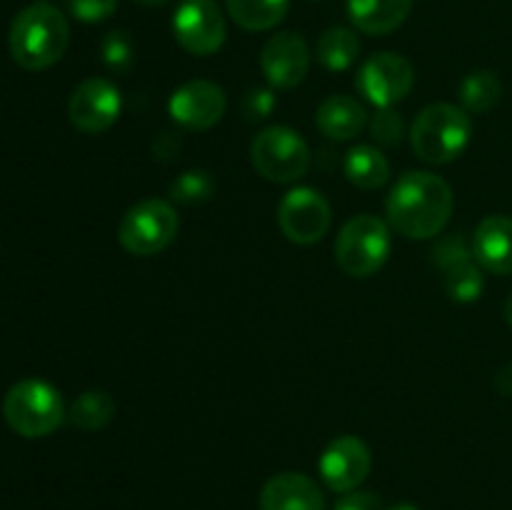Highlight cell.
<instances>
[{
    "instance_id": "6da1fadb",
    "label": "cell",
    "mask_w": 512,
    "mask_h": 510,
    "mask_svg": "<svg viewBox=\"0 0 512 510\" xmlns=\"http://www.w3.org/2000/svg\"><path fill=\"white\" fill-rule=\"evenodd\" d=\"M455 210L453 188L430 170H408L385 200L388 225L410 240L438 238Z\"/></svg>"
},
{
    "instance_id": "7a4b0ae2",
    "label": "cell",
    "mask_w": 512,
    "mask_h": 510,
    "mask_svg": "<svg viewBox=\"0 0 512 510\" xmlns=\"http://www.w3.org/2000/svg\"><path fill=\"white\" fill-rule=\"evenodd\" d=\"M70 45L68 18L55 5L35 3L20 10L8 33V48L23 70H48Z\"/></svg>"
},
{
    "instance_id": "3957f363",
    "label": "cell",
    "mask_w": 512,
    "mask_h": 510,
    "mask_svg": "<svg viewBox=\"0 0 512 510\" xmlns=\"http://www.w3.org/2000/svg\"><path fill=\"white\" fill-rule=\"evenodd\" d=\"M410 148L430 165L453 163L473 138V118L453 103L425 105L410 125Z\"/></svg>"
},
{
    "instance_id": "277c9868",
    "label": "cell",
    "mask_w": 512,
    "mask_h": 510,
    "mask_svg": "<svg viewBox=\"0 0 512 510\" xmlns=\"http://www.w3.org/2000/svg\"><path fill=\"white\" fill-rule=\"evenodd\" d=\"M3 418L20 438H45L63 425V395L48 380H18L3 398Z\"/></svg>"
},
{
    "instance_id": "5b68a950",
    "label": "cell",
    "mask_w": 512,
    "mask_h": 510,
    "mask_svg": "<svg viewBox=\"0 0 512 510\" xmlns=\"http://www.w3.org/2000/svg\"><path fill=\"white\" fill-rule=\"evenodd\" d=\"M390 225L378 215H353L335 240V263L350 278H370L390 258Z\"/></svg>"
},
{
    "instance_id": "8992f818",
    "label": "cell",
    "mask_w": 512,
    "mask_h": 510,
    "mask_svg": "<svg viewBox=\"0 0 512 510\" xmlns=\"http://www.w3.org/2000/svg\"><path fill=\"white\" fill-rule=\"evenodd\" d=\"M180 218L173 203L163 198H145L130 205L118 225V240L130 255L150 258L163 253L178 238Z\"/></svg>"
},
{
    "instance_id": "52a82bcc",
    "label": "cell",
    "mask_w": 512,
    "mask_h": 510,
    "mask_svg": "<svg viewBox=\"0 0 512 510\" xmlns=\"http://www.w3.org/2000/svg\"><path fill=\"white\" fill-rule=\"evenodd\" d=\"M253 168L278 185L298 183L310 168V148L298 130L288 125H268L250 143Z\"/></svg>"
},
{
    "instance_id": "ba28073f",
    "label": "cell",
    "mask_w": 512,
    "mask_h": 510,
    "mask_svg": "<svg viewBox=\"0 0 512 510\" xmlns=\"http://www.w3.org/2000/svg\"><path fill=\"white\" fill-rule=\"evenodd\" d=\"M360 95L375 108H393L410 95L415 85V68L405 55L383 50L360 65L355 78Z\"/></svg>"
},
{
    "instance_id": "9c48e42d",
    "label": "cell",
    "mask_w": 512,
    "mask_h": 510,
    "mask_svg": "<svg viewBox=\"0 0 512 510\" xmlns=\"http://www.w3.org/2000/svg\"><path fill=\"white\" fill-rule=\"evenodd\" d=\"M333 210L320 190L300 185L288 190L278 205V225L295 245H313L328 235Z\"/></svg>"
},
{
    "instance_id": "30bf717a",
    "label": "cell",
    "mask_w": 512,
    "mask_h": 510,
    "mask_svg": "<svg viewBox=\"0 0 512 510\" xmlns=\"http://www.w3.org/2000/svg\"><path fill=\"white\" fill-rule=\"evenodd\" d=\"M173 33L185 53L208 58L223 48L228 25L215 0H183L173 15Z\"/></svg>"
},
{
    "instance_id": "8fae6325",
    "label": "cell",
    "mask_w": 512,
    "mask_h": 510,
    "mask_svg": "<svg viewBox=\"0 0 512 510\" xmlns=\"http://www.w3.org/2000/svg\"><path fill=\"white\" fill-rule=\"evenodd\" d=\"M373 468V453L358 435H338L325 445L318 458L320 480L333 493H350L365 483Z\"/></svg>"
},
{
    "instance_id": "7c38bea8",
    "label": "cell",
    "mask_w": 512,
    "mask_h": 510,
    "mask_svg": "<svg viewBox=\"0 0 512 510\" xmlns=\"http://www.w3.org/2000/svg\"><path fill=\"white\" fill-rule=\"evenodd\" d=\"M123 110V95L108 78H88L73 90L68 118L80 133L98 135L113 128Z\"/></svg>"
},
{
    "instance_id": "4fadbf2b",
    "label": "cell",
    "mask_w": 512,
    "mask_h": 510,
    "mask_svg": "<svg viewBox=\"0 0 512 510\" xmlns=\"http://www.w3.org/2000/svg\"><path fill=\"white\" fill-rule=\"evenodd\" d=\"M228 95L213 80H188L170 95V118L188 130H210L223 120Z\"/></svg>"
},
{
    "instance_id": "5bb4252c",
    "label": "cell",
    "mask_w": 512,
    "mask_h": 510,
    "mask_svg": "<svg viewBox=\"0 0 512 510\" xmlns=\"http://www.w3.org/2000/svg\"><path fill=\"white\" fill-rule=\"evenodd\" d=\"M310 55L308 43L300 33H275L268 38V43L260 50V70H263L265 80L270 88L290 90L305 80L310 70Z\"/></svg>"
},
{
    "instance_id": "9a60e30c",
    "label": "cell",
    "mask_w": 512,
    "mask_h": 510,
    "mask_svg": "<svg viewBox=\"0 0 512 510\" xmlns=\"http://www.w3.org/2000/svg\"><path fill=\"white\" fill-rule=\"evenodd\" d=\"M260 510H325V495L310 475L278 473L260 490Z\"/></svg>"
},
{
    "instance_id": "2e32d148",
    "label": "cell",
    "mask_w": 512,
    "mask_h": 510,
    "mask_svg": "<svg viewBox=\"0 0 512 510\" xmlns=\"http://www.w3.org/2000/svg\"><path fill=\"white\" fill-rule=\"evenodd\" d=\"M473 255L488 273L512 275V218L488 215L473 233Z\"/></svg>"
},
{
    "instance_id": "e0dca14e",
    "label": "cell",
    "mask_w": 512,
    "mask_h": 510,
    "mask_svg": "<svg viewBox=\"0 0 512 510\" xmlns=\"http://www.w3.org/2000/svg\"><path fill=\"white\" fill-rule=\"evenodd\" d=\"M415 0H348L350 23L365 35H388L408 20Z\"/></svg>"
},
{
    "instance_id": "ac0fdd59",
    "label": "cell",
    "mask_w": 512,
    "mask_h": 510,
    "mask_svg": "<svg viewBox=\"0 0 512 510\" xmlns=\"http://www.w3.org/2000/svg\"><path fill=\"white\" fill-rule=\"evenodd\" d=\"M315 125L320 133L333 140H353L368 125V110L358 98L330 95L320 103L318 113H315Z\"/></svg>"
},
{
    "instance_id": "d6986e66",
    "label": "cell",
    "mask_w": 512,
    "mask_h": 510,
    "mask_svg": "<svg viewBox=\"0 0 512 510\" xmlns=\"http://www.w3.org/2000/svg\"><path fill=\"white\" fill-rule=\"evenodd\" d=\"M343 173L360 190H378L390 180V160L375 145H355L345 153Z\"/></svg>"
},
{
    "instance_id": "ffe728a7",
    "label": "cell",
    "mask_w": 512,
    "mask_h": 510,
    "mask_svg": "<svg viewBox=\"0 0 512 510\" xmlns=\"http://www.w3.org/2000/svg\"><path fill=\"white\" fill-rule=\"evenodd\" d=\"M315 55H318L320 65L333 73H343V70L353 68L358 63L360 55V38L353 28H343V25H333V28L323 30L315 45Z\"/></svg>"
},
{
    "instance_id": "44dd1931",
    "label": "cell",
    "mask_w": 512,
    "mask_h": 510,
    "mask_svg": "<svg viewBox=\"0 0 512 510\" xmlns=\"http://www.w3.org/2000/svg\"><path fill=\"white\" fill-rule=\"evenodd\" d=\"M228 15L250 33H263L285 20L290 0H225Z\"/></svg>"
},
{
    "instance_id": "7402d4cb",
    "label": "cell",
    "mask_w": 512,
    "mask_h": 510,
    "mask_svg": "<svg viewBox=\"0 0 512 510\" xmlns=\"http://www.w3.org/2000/svg\"><path fill=\"white\" fill-rule=\"evenodd\" d=\"M460 108L470 115L490 113L503 98V80L495 70H473L460 80Z\"/></svg>"
},
{
    "instance_id": "603a6c76",
    "label": "cell",
    "mask_w": 512,
    "mask_h": 510,
    "mask_svg": "<svg viewBox=\"0 0 512 510\" xmlns=\"http://www.w3.org/2000/svg\"><path fill=\"white\" fill-rule=\"evenodd\" d=\"M115 410H118V405L108 390H85L70 405L68 420L75 428L90 433V430L105 428L115 418Z\"/></svg>"
},
{
    "instance_id": "cb8c5ba5",
    "label": "cell",
    "mask_w": 512,
    "mask_h": 510,
    "mask_svg": "<svg viewBox=\"0 0 512 510\" xmlns=\"http://www.w3.org/2000/svg\"><path fill=\"white\" fill-rule=\"evenodd\" d=\"M483 288L485 278L478 260H468L445 273V293L453 303H475L483 295Z\"/></svg>"
},
{
    "instance_id": "d4e9b609",
    "label": "cell",
    "mask_w": 512,
    "mask_h": 510,
    "mask_svg": "<svg viewBox=\"0 0 512 510\" xmlns=\"http://www.w3.org/2000/svg\"><path fill=\"white\" fill-rule=\"evenodd\" d=\"M215 193L213 173L203 168L183 170L178 178L170 183V198L180 205H200L208 203Z\"/></svg>"
},
{
    "instance_id": "484cf974",
    "label": "cell",
    "mask_w": 512,
    "mask_h": 510,
    "mask_svg": "<svg viewBox=\"0 0 512 510\" xmlns=\"http://www.w3.org/2000/svg\"><path fill=\"white\" fill-rule=\"evenodd\" d=\"M100 60L110 73H130L135 65V43L128 30H110L100 40Z\"/></svg>"
},
{
    "instance_id": "4316f807",
    "label": "cell",
    "mask_w": 512,
    "mask_h": 510,
    "mask_svg": "<svg viewBox=\"0 0 512 510\" xmlns=\"http://www.w3.org/2000/svg\"><path fill=\"white\" fill-rule=\"evenodd\" d=\"M433 260L443 273H448V270L458 268V265L468 263V260H475L473 243H468L463 233L445 235V238H440L438 243H435Z\"/></svg>"
},
{
    "instance_id": "83f0119b",
    "label": "cell",
    "mask_w": 512,
    "mask_h": 510,
    "mask_svg": "<svg viewBox=\"0 0 512 510\" xmlns=\"http://www.w3.org/2000/svg\"><path fill=\"white\" fill-rule=\"evenodd\" d=\"M368 128L370 135L378 145H398L405 135V123H403V115L393 108H378V113L368 120Z\"/></svg>"
},
{
    "instance_id": "f1b7e54d",
    "label": "cell",
    "mask_w": 512,
    "mask_h": 510,
    "mask_svg": "<svg viewBox=\"0 0 512 510\" xmlns=\"http://www.w3.org/2000/svg\"><path fill=\"white\" fill-rule=\"evenodd\" d=\"M70 15L80 23H103L118 10V0H65Z\"/></svg>"
},
{
    "instance_id": "f546056e",
    "label": "cell",
    "mask_w": 512,
    "mask_h": 510,
    "mask_svg": "<svg viewBox=\"0 0 512 510\" xmlns=\"http://www.w3.org/2000/svg\"><path fill=\"white\" fill-rule=\"evenodd\" d=\"M278 98H275L273 88H250L243 98V115L245 120H265L273 115Z\"/></svg>"
},
{
    "instance_id": "4dcf8cb0",
    "label": "cell",
    "mask_w": 512,
    "mask_h": 510,
    "mask_svg": "<svg viewBox=\"0 0 512 510\" xmlns=\"http://www.w3.org/2000/svg\"><path fill=\"white\" fill-rule=\"evenodd\" d=\"M335 510H385L383 498L373 490H350L335 503Z\"/></svg>"
},
{
    "instance_id": "1f68e13d",
    "label": "cell",
    "mask_w": 512,
    "mask_h": 510,
    "mask_svg": "<svg viewBox=\"0 0 512 510\" xmlns=\"http://www.w3.org/2000/svg\"><path fill=\"white\" fill-rule=\"evenodd\" d=\"M498 388L503 390L505 395H512V365H508V368L500 370V375H498Z\"/></svg>"
},
{
    "instance_id": "d6a6232c",
    "label": "cell",
    "mask_w": 512,
    "mask_h": 510,
    "mask_svg": "<svg viewBox=\"0 0 512 510\" xmlns=\"http://www.w3.org/2000/svg\"><path fill=\"white\" fill-rule=\"evenodd\" d=\"M138 5H145V8H160V5L170 3V0H135Z\"/></svg>"
},
{
    "instance_id": "836d02e7",
    "label": "cell",
    "mask_w": 512,
    "mask_h": 510,
    "mask_svg": "<svg viewBox=\"0 0 512 510\" xmlns=\"http://www.w3.org/2000/svg\"><path fill=\"white\" fill-rule=\"evenodd\" d=\"M505 320H508V325L512 328V293H510L508 303H505Z\"/></svg>"
},
{
    "instance_id": "e575fe53",
    "label": "cell",
    "mask_w": 512,
    "mask_h": 510,
    "mask_svg": "<svg viewBox=\"0 0 512 510\" xmlns=\"http://www.w3.org/2000/svg\"><path fill=\"white\" fill-rule=\"evenodd\" d=\"M385 510H420V508L413 503H398V505H393V508H385Z\"/></svg>"
},
{
    "instance_id": "d590c367",
    "label": "cell",
    "mask_w": 512,
    "mask_h": 510,
    "mask_svg": "<svg viewBox=\"0 0 512 510\" xmlns=\"http://www.w3.org/2000/svg\"><path fill=\"white\" fill-rule=\"evenodd\" d=\"M38 3H45V0H38Z\"/></svg>"
}]
</instances>
